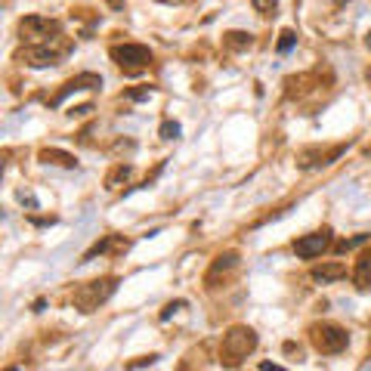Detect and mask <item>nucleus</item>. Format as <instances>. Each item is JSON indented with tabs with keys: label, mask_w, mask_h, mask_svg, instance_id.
Segmentation results:
<instances>
[{
	"label": "nucleus",
	"mask_w": 371,
	"mask_h": 371,
	"mask_svg": "<svg viewBox=\"0 0 371 371\" xmlns=\"http://www.w3.org/2000/svg\"><path fill=\"white\" fill-rule=\"evenodd\" d=\"M254 346H257V334L251 331V328H245V325H238V328H232V331L223 337V346H220V359H223V365H238L241 359H247V352H254Z\"/></svg>",
	"instance_id": "f257e3e1"
},
{
	"label": "nucleus",
	"mask_w": 371,
	"mask_h": 371,
	"mask_svg": "<svg viewBox=\"0 0 371 371\" xmlns=\"http://www.w3.org/2000/svg\"><path fill=\"white\" fill-rule=\"evenodd\" d=\"M352 282H356L359 291H371V247L359 254L356 269H352Z\"/></svg>",
	"instance_id": "1a4fd4ad"
},
{
	"label": "nucleus",
	"mask_w": 371,
	"mask_h": 371,
	"mask_svg": "<svg viewBox=\"0 0 371 371\" xmlns=\"http://www.w3.org/2000/svg\"><path fill=\"white\" fill-rule=\"evenodd\" d=\"M251 6L260 12V16H276L278 0H251Z\"/></svg>",
	"instance_id": "dca6fc26"
},
{
	"label": "nucleus",
	"mask_w": 371,
	"mask_h": 371,
	"mask_svg": "<svg viewBox=\"0 0 371 371\" xmlns=\"http://www.w3.org/2000/svg\"><path fill=\"white\" fill-rule=\"evenodd\" d=\"M117 288V278H96V282H87L74 291V303L80 306V313H93L99 309Z\"/></svg>",
	"instance_id": "7ed1b4c3"
},
{
	"label": "nucleus",
	"mask_w": 371,
	"mask_h": 371,
	"mask_svg": "<svg viewBox=\"0 0 371 371\" xmlns=\"http://www.w3.org/2000/svg\"><path fill=\"white\" fill-rule=\"evenodd\" d=\"M96 87H102V78L99 74H90V71H84V74H78V78H71L65 87H62V93L53 99V105H59L65 96H71V93H78V90H96Z\"/></svg>",
	"instance_id": "6e6552de"
},
{
	"label": "nucleus",
	"mask_w": 371,
	"mask_h": 371,
	"mask_svg": "<svg viewBox=\"0 0 371 371\" xmlns=\"http://www.w3.org/2000/svg\"><path fill=\"white\" fill-rule=\"evenodd\" d=\"M346 276V266L344 263H322V266H315L313 269V278L315 282H337V278H344Z\"/></svg>",
	"instance_id": "9d476101"
},
{
	"label": "nucleus",
	"mask_w": 371,
	"mask_h": 371,
	"mask_svg": "<svg viewBox=\"0 0 371 371\" xmlns=\"http://www.w3.org/2000/svg\"><path fill=\"white\" fill-rule=\"evenodd\" d=\"M111 6H115V10H124V0H109Z\"/></svg>",
	"instance_id": "aec40b11"
},
{
	"label": "nucleus",
	"mask_w": 371,
	"mask_h": 371,
	"mask_svg": "<svg viewBox=\"0 0 371 371\" xmlns=\"http://www.w3.org/2000/svg\"><path fill=\"white\" fill-rule=\"evenodd\" d=\"M179 136V124L177 121H164L161 124V139H177Z\"/></svg>",
	"instance_id": "f3484780"
},
{
	"label": "nucleus",
	"mask_w": 371,
	"mask_h": 371,
	"mask_svg": "<svg viewBox=\"0 0 371 371\" xmlns=\"http://www.w3.org/2000/svg\"><path fill=\"white\" fill-rule=\"evenodd\" d=\"M65 53H68V41L62 34H56L53 41H47V43H28V47L19 53V59L31 68H43V65H56Z\"/></svg>",
	"instance_id": "f03ea898"
},
{
	"label": "nucleus",
	"mask_w": 371,
	"mask_h": 371,
	"mask_svg": "<svg viewBox=\"0 0 371 371\" xmlns=\"http://www.w3.org/2000/svg\"><path fill=\"white\" fill-rule=\"evenodd\" d=\"M148 96V90H133V93H127V99H146Z\"/></svg>",
	"instance_id": "6ab92c4d"
},
{
	"label": "nucleus",
	"mask_w": 371,
	"mask_h": 371,
	"mask_svg": "<svg viewBox=\"0 0 371 371\" xmlns=\"http://www.w3.org/2000/svg\"><path fill=\"white\" fill-rule=\"evenodd\" d=\"M260 371H284V368H282V365H276V362H263V365H260Z\"/></svg>",
	"instance_id": "a211bd4d"
},
{
	"label": "nucleus",
	"mask_w": 371,
	"mask_h": 371,
	"mask_svg": "<svg viewBox=\"0 0 371 371\" xmlns=\"http://www.w3.org/2000/svg\"><path fill=\"white\" fill-rule=\"evenodd\" d=\"M251 43H254V34H247V31H229L226 34L229 49H241V47H251Z\"/></svg>",
	"instance_id": "ddd939ff"
},
{
	"label": "nucleus",
	"mask_w": 371,
	"mask_h": 371,
	"mask_svg": "<svg viewBox=\"0 0 371 371\" xmlns=\"http://www.w3.org/2000/svg\"><path fill=\"white\" fill-rule=\"evenodd\" d=\"M365 155H371V146H368V148H365Z\"/></svg>",
	"instance_id": "4be33fe9"
},
{
	"label": "nucleus",
	"mask_w": 371,
	"mask_h": 371,
	"mask_svg": "<svg viewBox=\"0 0 371 371\" xmlns=\"http://www.w3.org/2000/svg\"><path fill=\"white\" fill-rule=\"evenodd\" d=\"M294 43H297V34L291 28H284L282 34H278V43H276V49L278 53H291V49H294Z\"/></svg>",
	"instance_id": "4468645a"
},
{
	"label": "nucleus",
	"mask_w": 371,
	"mask_h": 371,
	"mask_svg": "<svg viewBox=\"0 0 371 371\" xmlns=\"http://www.w3.org/2000/svg\"><path fill=\"white\" fill-rule=\"evenodd\" d=\"M6 371H19V368H6Z\"/></svg>",
	"instance_id": "5701e85b"
},
{
	"label": "nucleus",
	"mask_w": 371,
	"mask_h": 371,
	"mask_svg": "<svg viewBox=\"0 0 371 371\" xmlns=\"http://www.w3.org/2000/svg\"><path fill=\"white\" fill-rule=\"evenodd\" d=\"M235 263H238V254H235V251H229V254H223V257H216V263L210 266V272H207V284H214V278L220 276V272H229Z\"/></svg>",
	"instance_id": "9b49d317"
},
{
	"label": "nucleus",
	"mask_w": 371,
	"mask_h": 371,
	"mask_svg": "<svg viewBox=\"0 0 371 371\" xmlns=\"http://www.w3.org/2000/svg\"><path fill=\"white\" fill-rule=\"evenodd\" d=\"M328 245H331V229H322V232H313V235L297 238L294 241V254L300 260H313V257H319Z\"/></svg>",
	"instance_id": "0eeeda50"
},
{
	"label": "nucleus",
	"mask_w": 371,
	"mask_h": 371,
	"mask_svg": "<svg viewBox=\"0 0 371 371\" xmlns=\"http://www.w3.org/2000/svg\"><path fill=\"white\" fill-rule=\"evenodd\" d=\"M19 34L25 43H47L59 34V22L56 19H43V16H25L19 22Z\"/></svg>",
	"instance_id": "39448f33"
},
{
	"label": "nucleus",
	"mask_w": 371,
	"mask_h": 371,
	"mask_svg": "<svg viewBox=\"0 0 371 371\" xmlns=\"http://www.w3.org/2000/svg\"><path fill=\"white\" fill-rule=\"evenodd\" d=\"M368 47H371V34H368Z\"/></svg>",
	"instance_id": "b1692460"
},
{
	"label": "nucleus",
	"mask_w": 371,
	"mask_h": 371,
	"mask_svg": "<svg viewBox=\"0 0 371 371\" xmlns=\"http://www.w3.org/2000/svg\"><path fill=\"white\" fill-rule=\"evenodd\" d=\"M111 59L127 71H139L152 62V49L142 47V43H117V47H111Z\"/></svg>",
	"instance_id": "423d86ee"
},
{
	"label": "nucleus",
	"mask_w": 371,
	"mask_h": 371,
	"mask_svg": "<svg viewBox=\"0 0 371 371\" xmlns=\"http://www.w3.org/2000/svg\"><path fill=\"white\" fill-rule=\"evenodd\" d=\"M41 161H47V164H59V167H78L74 155L59 152V148H43V152H41Z\"/></svg>",
	"instance_id": "f8f14e48"
},
{
	"label": "nucleus",
	"mask_w": 371,
	"mask_h": 371,
	"mask_svg": "<svg viewBox=\"0 0 371 371\" xmlns=\"http://www.w3.org/2000/svg\"><path fill=\"white\" fill-rule=\"evenodd\" d=\"M161 3H189V0H161Z\"/></svg>",
	"instance_id": "412c9836"
},
{
	"label": "nucleus",
	"mask_w": 371,
	"mask_h": 371,
	"mask_svg": "<svg viewBox=\"0 0 371 371\" xmlns=\"http://www.w3.org/2000/svg\"><path fill=\"white\" fill-rule=\"evenodd\" d=\"M309 337H313V346H315V350L325 352V356H334V352L346 350V344H350V334H346L340 325H334V322H322V325H313V328H309Z\"/></svg>",
	"instance_id": "20e7f679"
},
{
	"label": "nucleus",
	"mask_w": 371,
	"mask_h": 371,
	"mask_svg": "<svg viewBox=\"0 0 371 371\" xmlns=\"http://www.w3.org/2000/svg\"><path fill=\"white\" fill-rule=\"evenodd\" d=\"M130 177V167L127 164H117L115 170H111V177L105 179V186H109V189H117V183H121V179H127Z\"/></svg>",
	"instance_id": "2eb2a0df"
}]
</instances>
